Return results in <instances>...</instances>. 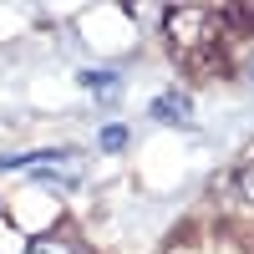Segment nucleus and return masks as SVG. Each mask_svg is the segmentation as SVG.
Returning a JSON list of instances; mask_svg holds the SVG:
<instances>
[{
    "mask_svg": "<svg viewBox=\"0 0 254 254\" xmlns=\"http://www.w3.org/2000/svg\"><path fill=\"white\" fill-rule=\"evenodd\" d=\"M239 193L254 203V163H244V173H239Z\"/></svg>",
    "mask_w": 254,
    "mask_h": 254,
    "instance_id": "nucleus-4",
    "label": "nucleus"
},
{
    "mask_svg": "<svg viewBox=\"0 0 254 254\" xmlns=\"http://www.w3.org/2000/svg\"><path fill=\"white\" fill-rule=\"evenodd\" d=\"M153 117L158 122H188V97L183 92H163V97H153Z\"/></svg>",
    "mask_w": 254,
    "mask_h": 254,
    "instance_id": "nucleus-1",
    "label": "nucleus"
},
{
    "mask_svg": "<svg viewBox=\"0 0 254 254\" xmlns=\"http://www.w3.org/2000/svg\"><path fill=\"white\" fill-rule=\"evenodd\" d=\"M26 254H76V249H71L66 239H51V234H46V239H36V244H31Z\"/></svg>",
    "mask_w": 254,
    "mask_h": 254,
    "instance_id": "nucleus-2",
    "label": "nucleus"
},
{
    "mask_svg": "<svg viewBox=\"0 0 254 254\" xmlns=\"http://www.w3.org/2000/svg\"><path fill=\"white\" fill-rule=\"evenodd\" d=\"M102 147H107V153L127 147V127H102Z\"/></svg>",
    "mask_w": 254,
    "mask_h": 254,
    "instance_id": "nucleus-3",
    "label": "nucleus"
}]
</instances>
